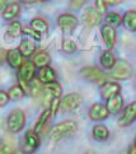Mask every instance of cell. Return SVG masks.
I'll use <instances>...</instances> for the list:
<instances>
[{
	"mask_svg": "<svg viewBox=\"0 0 136 154\" xmlns=\"http://www.w3.org/2000/svg\"><path fill=\"white\" fill-rule=\"evenodd\" d=\"M8 97H9V100L18 101V100H20V98L24 97V92H23V89H22L19 85H14V87H12L9 89Z\"/></svg>",
	"mask_w": 136,
	"mask_h": 154,
	"instance_id": "obj_27",
	"label": "cell"
},
{
	"mask_svg": "<svg viewBox=\"0 0 136 154\" xmlns=\"http://www.w3.org/2000/svg\"><path fill=\"white\" fill-rule=\"evenodd\" d=\"M31 28L36 31L37 33H45V32H47L48 29V24H47V22L45 19H42V18H35L31 22Z\"/></svg>",
	"mask_w": 136,
	"mask_h": 154,
	"instance_id": "obj_23",
	"label": "cell"
},
{
	"mask_svg": "<svg viewBox=\"0 0 136 154\" xmlns=\"http://www.w3.org/2000/svg\"><path fill=\"white\" fill-rule=\"evenodd\" d=\"M35 75H36V66L31 61L22 64V66L19 68V71H18V80L20 84L19 87L23 89V92L31 93L28 83H31L33 80Z\"/></svg>",
	"mask_w": 136,
	"mask_h": 154,
	"instance_id": "obj_2",
	"label": "cell"
},
{
	"mask_svg": "<svg viewBox=\"0 0 136 154\" xmlns=\"http://www.w3.org/2000/svg\"><path fill=\"white\" fill-rule=\"evenodd\" d=\"M127 154H136V145H131L130 146V149H128V153Z\"/></svg>",
	"mask_w": 136,
	"mask_h": 154,
	"instance_id": "obj_36",
	"label": "cell"
},
{
	"mask_svg": "<svg viewBox=\"0 0 136 154\" xmlns=\"http://www.w3.org/2000/svg\"><path fill=\"white\" fill-rule=\"evenodd\" d=\"M93 136L95 140H99V141H103V140H107L108 136H110V131L106 126L103 125H95L93 128Z\"/></svg>",
	"mask_w": 136,
	"mask_h": 154,
	"instance_id": "obj_22",
	"label": "cell"
},
{
	"mask_svg": "<svg viewBox=\"0 0 136 154\" xmlns=\"http://www.w3.org/2000/svg\"><path fill=\"white\" fill-rule=\"evenodd\" d=\"M24 124H26V115L22 109L17 108L10 112L8 117V129L12 133H19L24 128Z\"/></svg>",
	"mask_w": 136,
	"mask_h": 154,
	"instance_id": "obj_3",
	"label": "cell"
},
{
	"mask_svg": "<svg viewBox=\"0 0 136 154\" xmlns=\"http://www.w3.org/2000/svg\"><path fill=\"white\" fill-rule=\"evenodd\" d=\"M122 107H123V98H122L121 94H116V96H113V97L107 100L106 108H107L108 113L116 115V113H118L119 111H121Z\"/></svg>",
	"mask_w": 136,
	"mask_h": 154,
	"instance_id": "obj_11",
	"label": "cell"
},
{
	"mask_svg": "<svg viewBox=\"0 0 136 154\" xmlns=\"http://www.w3.org/2000/svg\"><path fill=\"white\" fill-rule=\"evenodd\" d=\"M111 76L115 79H127L131 76V65L127 61H116Z\"/></svg>",
	"mask_w": 136,
	"mask_h": 154,
	"instance_id": "obj_5",
	"label": "cell"
},
{
	"mask_svg": "<svg viewBox=\"0 0 136 154\" xmlns=\"http://www.w3.org/2000/svg\"><path fill=\"white\" fill-rule=\"evenodd\" d=\"M102 37L103 41L107 45L108 48H113L116 43V31L110 26H103L102 27Z\"/></svg>",
	"mask_w": 136,
	"mask_h": 154,
	"instance_id": "obj_12",
	"label": "cell"
},
{
	"mask_svg": "<svg viewBox=\"0 0 136 154\" xmlns=\"http://www.w3.org/2000/svg\"><path fill=\"white\" fill-rule=\"evenodd\" d=\"M40 146V136L33 130L27 131L24 136V143L22 146V153L23 154H32L37 148Z\"/></svg>",
	"mask_w": 136,
	"mask_h": 154,
	"instance_id": "obj_4",
	"label": "cell"
},
{
	"mask_svg": "<svg viewBox=\"0 0 136 154\" xmlns=\"http://www.w3.org/2000/svg\"><path fill=\"white\" fill-rule=\"evenodd\" d=\"M122 22L127 29L135 32L136 31V12L135 10H130V12L125 14L122 18Z\"/></svg>",
	"mask_w": 136,
	"mask_h": 154,
	"instance_id": "obj_20",
	"label": "cell"
},
{
	"mask_svg": "<svg viewBox=\"0 0 136 154\" xmlns=\"http://www.w3.org/2000/svg\"><path fill=\"white\" fill-rule=\"evenodd\" d=\"M107 10V4L106 2H102V0H97L95 2V8H94V12L98 14V15H101L103 14Z\"/></svg>",
	"mask_w": 136,
	"mask_h": 154,
	"instance_id": "obj_31",
	"label": "cell"
},
{
	"mask_svg": "<svg viewBox=\"0 0 136 154\" xmlns=\"http://www.w3.org/2000/svg\"><path fill=\"white\" fill-rule=\"evenodd\" d=\"M3 63V56H2V54H0V64Z\"/></svg>",
	"mask_w": 136,
	"mask_h": 154,
	"instance_id": "obj_39",
	"label": "cell"
},
{
	"mask_svg": "<svg viewBox=\"0 0 136 154\" xmlns=\"http://www.w3.org/2000/svg\"><path fill=\"white\" fill-rule=\"evenodd\" d=\"M135 119H136V102H132L125 108L123 115L121 116V119L118 120V125L119 126H128L134 122Z\"/></svg>",
	"mask_w": 136,
	"mask_h": 154,
	"instance_id": "obj_7",
	"label": "cell"
},
{
	"mask_svg": "<svg viewBox=\"0 0 136 154\" xmlns=\"http://www.w3.org/2000/svg\"><path fill=\"white\" fill-rule=\"evenodd\" d=\"M81 74L90 82H99V80H102L103 78H104V73H103L101 69L94 68V66L93 68L92 66L84 68L83 70H81Z\"/></svg>",
	"mask_w": 136,
	"mask_h": 154,
	"instance_id": "obj_14",
	"label": "cell"
},
{
	"mask_svg": "<svg viewBox=\"0 0 136 154\" xmlns=\"http://www.w3.org/2000/svg\"><path fill=\"white\" fill-rule=\"evenodd\" d=\"M4 5H5V3H4V2H0V10L3 9V7H4Z\"/></svg>",
	"mask_w": 136,
	"mask_h": 154,
	"instance_id": "obj_37",
	"label": "cell"
},
{
	"mask_svg": "<svg viewBox=\"0 0 136 154\" xmlns=\"http://www.w3.org/2000/svg\"><path fill=\"white\" fill-rule=\"evenodd\" d=\"M22 33V24L19 22H12L8 29V35L12 37H19Z\"/></svg>",
	"mask_w": 136,
	"mask_h": 154,
	"instance_id": "obj_28",
	"label": "cell"
},
{
	"mask_svg": "<svg viewBox=\"0 0 136 154\" xmlns=\"http://www.w3.org/2000/svg\"><path fill=\"white\" fill-rule=\"evenodd\" d=\"M84 4V2H71L70 3V5H71V8H79V7H81V5Z\"/></svg>",
	"mask_w": 136,
	"mask_h": 154,
	"instance_id": "obj_35",
	"label": "cell"
},
{
	"mask_svg": "<svg viewBox=\"0 0 136 154\" xmlns=\"http://www.w3.org/2000/svg\"><path fill=\"white\" fill-rule=\"evenodd\" d=\"M32 64L35 65L37 68H45V66H48V64H50V56H48V54L46 52H37L33 57H32Z\"/></svg>",
	"mask_w": 136,
	"mask_h": 154,
	"instance_id": "obj_18",
	"label": "cell"
},
{
	"mask_svg": "<svg viewBox=\"0 0 136 154\" xmlns=\"http://www.w3.org/2000/svg\"><path fill=\"white\" fill-rule=\"evenodd\" d=\"M108 111L106 106H103L101 103H95L90 107L89 109V117L94 121H102V120H106L108 117Z\"/></svg>",
	"mask_w": 136,
	"mask_h": 154,
	"instance_id": "obj_10",
	"label": "cell"
},
{
	"mask_svg": "<svg viewBox=\"0 0 136 154\" xmlns=\"http://www.w3.org/2000/svg\"><path fill=\"white\" fill-rule=\"evenodd\" d=\"M7 61L12 68L19 69L23 64V56L18 50H9L7 52Z\"/></svg>",
	"mask_w": 136,
	"mask_h": 154,
	"instance_id": "obj_15",
	"label": "cell"
},
{
	"mask_svg": "<svg viewBox=\"0 0 136 154\" xmlns=\"http://www.w3.org/2000/svg\"><path fill=\"white\" fill-rule=\"evenodd\" d=\"M0 154H14V153L10 150L9 146H7L5 144H0Z\"/></svg>",
	"mask_w": 136,
	"mask_h": 154,
	"instance_id": "obj_34",
	"label": "cell"
},
{
	"mask_svg": "<svg viewBox=\"0 0 136 154\" xmlns=\"http://www.w3.org/2000/svg\"><path fill=\"white\" fill-rule=\"evenodd\" d=\"M77 130H78V124L75 121H64V122L56 125L51 130V139L53 141H59L75 134Z\"/></svg>",
	"mask_w": 136,
	"mask_h": 154,
	"instance_id": "obj_1",
	"label": "cell"
},
{
	"mask_svg": "<svg viewBox=\"0 0 136 154\" xmlns=\"http://www.w3.org/2000/svg\"><path fill=\"white\" fill-rule=\"evenodd\" d=\"M51 111L50 109H45L43 111V113L40 116V119H38V121L36 122V125H35V129H33V131H36V133H38V131L41 130V129H43V126H45V124L47 122L48 120H50V117H51Z\"/></svg>",
	"mask_w": 136,
	"mask_h": 154,
	"instance_id": "obj_26",
	"label": "cell"
},
{
	"mask_svg": "<svg viewBox=\"0 0 136 154\" xmlns=\"http://www.w3.org/2000/svg\"><path fill=\"white\" fill-rule=\"evenodd\" d=\"M35 50H36V45H35L33 41L29 40V38H24V40L20 42L19 48H18V51L20 52V55L23 57L31 56V55L35 52Z\"/></svg>",
	"mask_w": 136,
	"mask_h": 154,
	"instance_id": "obj_16",
	"label": "cell"
},
{
	"mask_svg": "<svg viewBox=\"0 0 136 154\" xmlns=\"http://www.w3.org/2000/svg\"><path fill=\"white\" fill-rule=\"evenodd\" d=\"M22 33H24V35L29 36V37H33L36 41H40L41 40V35L37 33L36 31H33L31 27H24V28H22Z\"/></svg>",
	"mask_w": 136,
	"mask_h": 154,
	"instance_id": "obj_30",
	"label": "cell"
},
{
	"mask_svg": "<svg viewBox=\"0 0 136 154\" xmlns=\"http://www.w3.org/2000/svg\"><path fill=\"white\" fill-rule=\"evenodd\" d=\"M14 154H23V153H22V152H20V153H14Z\"/></svg>",
	"mask_w": 136,
	"mask_h": 154,
	"instance_id": "obj_40",
	"label": "cell"
},
{
	"mask_svg": "<svg viewBox=\"0 0 136 154\" xmlns=\"http://www.w3.org/2000/svg\"><path fill=\"white\" fill-rule=\"evenodd\" d=\"M116 64V57L111 51H104L101 55V65L104 69H112Z\"/></svg>",
	"mask_w": 136,
	"mask_h": 154,
	"instance_id": "obj_19",
	"label": "cell"
},
{
	"mask_svg": "<svg viewBox=\"0 0 136 154\" xmlns=\"http://www.w3.org/2000/svg\"><path fill=\"white\" fill-rule=\"evenodd\" d=\"M84 20L88 27H95L101 20V17L98 15L94 10H88L85 14H84Z\"/></svg>",
	"mask_w": 136,
	"mask_h": 154,
	"instance_id": "obj_25",
	"label": "cell"
},
{
	"mask_svg": "<svg viewBox=\"0 0 136 154\" xmlns=\"http://www.w3.org/2000/svg\"><path fill=\"white\" fill-rule=\"evenodd\" d=\"M119 91H121V87H119L118 83H116V82H106L101 88V96L108 100V98L113 96L119 94Z\"/></svg>",
	"mask_w": 136,
	"mask_h": 154,
	"instance_id": "obj_9",
	"label": "cell"
},
{
	"mask_svg": "<svg viewBox=\"0 0 136 154\" xmlns=\"http://www.w3.org/2000/svg\"><path fill=\"white\" fill-rule=\"evenodd\" d=\"M9 102V97H8V93L4 92V91H0V107L5 106Z\"/></svg>",
	"mask_w": 136,
	"mask_h": 154,
	"instance_id": "obj_32",
	"label": "cell"
},
{
	"mask_svg": "<svg viewBox=\"0 0 136 154\" xmlns=\"http://www.w3.org/2000/svg\"><path fill=\"white\" fill-rule=\"evenodd\" d=\"M81 103V97L80 94L78 93H69L66 94L62 101H60V106L64 111H74V109H77Z\"/></svg>",
	"mask_w": 136,
	"mask_h": 154,
	"instance_id": "obj_6",
	"label": "cell"
},
{
	"mask_svg": "<svg viewBox=\"0 0 136 154\" xmlns=\"http://www.w3.org/2000/svg\"><path fill=\"white\" fill-rule=\"evenodd\" d=\"M45 92L48 93L53 100H60V97H61L62 94V89L61 87H60L59 83H56V82H53V83H50V84H46L45 87Z\"/></svg>",
	"mask_w": 136,
	"mask_h": 154,
	"instance_id": "obj_21",
	"label": "cell"
},
{
	"mask_svg": "<svg viewBox=\"0 0 136 154\" xmlns=\"http://www.w3.org/2000/svg\"><path fill=\"white\" fill-rule=\"evenodd\" d=\"M38 82L40 83H43V84L53 83V82H56V73L50 66L41 68L40 73H38Z\"/></svg>",
	"mask_w": 136,
	"mask_h": 154,
	"instance_id": "obj_13",
	"label": "cell"
},
{
	"mask_svg": "<svg viewBox=\"0 0 136 154\" xmlns=\"http://www.w3.org/2000/svg\"><path fill=\"white\" fill-rule=\"evenodd\" d=\"M59 107H60V100H53L52 101V103L50 104V111H51V113L52 115H55L56 112H57V109H59Z\"/></svg>",
	"mask_w": 136,
	"mask_h": 154,
	"instance_id": "obj_33",
	"label": "cell"
},
{
	"mask_svg": "<svg viewBox=\"0 0 136 154\" xmlns=\"http://www.w3.org/2000/svg\"><path fill=\"white\" fill-rule=\"evenodd\" d=\"M86 154H95L94 152H92V150H89V152H86Z\"/></svg>",
	"mask_w": 136,
	"mask_h": 154,
	"instance_id": "obj_38",
	"label": "cell"
},
{
	"mask_svg": "<svg viewBox=\"0 0 136 154\" xmlns=\"http://www.w3.org/2000/svg\"><path fill=\"white\" fill-rule=\"evenodd\" d=\"M19 12H20L19 4H17V3L8 4L7 7L4 8V10H3V18H4V19H7V20L14 19L15 17H18Z\"/></svg>",
	"mask_w": 136,
	"mask_h": 154,
	"instance_id": "obj_17",
	"label": "cell"
},
{
	"mask_svg": "<svg viewBox=\"0 0 136 154\" xmlns=\"http://www.w3.org/2000/svg\"><path fill=\"white\" fill-rule=\"evenodd\" d=\"M77 43H75L73 40H65L62 42V50L68 54H73L77 51Z\"/></svg>",
	"mask_w": 136,
	"mask_h": 154,
	"instance_id": "obj_29",
	"label": "cell"
},
{
	"mask_svg": "<svg viewBox=\"0 0 136 154\" xmlns=\"http://www.w3.org/2000/svg\"><path fill=\"white\" fill-rule=\"evenodd\" d=\"M106 23H107L106 26H110L112 28H115V27H118L122 23V17L118 13L111 12L106 15Z\"/></svg>",
	"mask_w": 136,
	"mask_h": 154,
	"instance_id": "obj_24",
	"label": "cell"
},
{
	"mask_svg": "<svg viewBox=\"0 0 136 154\" xmlns=\"http://www.w3.org/2000/svg\"><path fill=\"white\" fill-rule=\"evenodd\" d=\"M57 23L61 27L62 31L70 32L78 26V19H77V17H74L73 14H61L57 19Z\"/></svg>",
	"mask_w": 136,
	"mask_h": 154,
	"instance_id": "obj_8",
	"label": "cell"
}]
</instances>
